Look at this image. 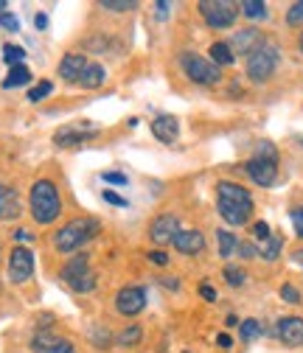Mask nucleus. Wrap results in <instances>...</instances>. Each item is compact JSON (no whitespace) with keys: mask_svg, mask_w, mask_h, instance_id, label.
Returning <instances> with one entry per match:
<instances>
[{"mask_svg":"<svg viewBox=\"0 0 303 353\" xmlns=\"http://www.w3.org/2000/svg\"><path fill=\"white\" fill-rule=\"evenodd\" d=\"M216 208H219V216L231 228H242L250 222V213H253V196L247 188L222 180L216 185Z\"/></svg>","mask_w":303,"mask_h":353,"instance_id":"obj_1","label":"nucleus"},{"mask_svg":"<svg viewBox=\"0 0 303 353\" xmlns=\"http://www.w3.org/2000/svg\"><path fill=\"white\" fill-rule=\"evenodd\" d=\"M31 216H34V222L39 225H51L57 222V216L62 213V202H59V191L51 180H37L31 185Z\"/></svg>","mask_w":303,"mask_h":353,"instance_id":"obj_2","label":"nucleus"},{"mask_svg":"<svg viewBox=\"0 0 303 353\" xmlns=\"http://www.w3.org/2000/svg\"><path fill=\"white\" fill-rule=\"evenodd\" d=\"M244 171H247V176L255 185L270 188L278 180V149L273 143H258L255 154L247 160Z\"/></svg>","mask_w":303,"mask_h":353,"instance_id":"obj_3","label":"nucleus"},{"mask_svg":"<svg viewBox=\"0 0 303 353\" xmlns=\"http://www.w3.org/2000/svg\"><path fill=\"white\" fill-rule=\"evenodd\" d=\"M101 230V225L96 222V219L84 216V219H73V222H68L62 230L54 233V247L59 252H73L79 247H84L90 239H96Z\"/></svg>","mask_w":303,"mask_h":353,"instance_id":"obj_4","label":"nucleus"},{"mask_svg":"<svg viewBox=\"0 0 303 353\" xmlns=\"http://www.w3.org/2000/svg\"><path fill=\"white\" fill-rule=\"evenodd\" d=\"M278 59H281V54H278V48L273 46V42H262L250 57H247V76L253 79V81H267L273 73H275V68H278Z\"/></svg>","mask_w":303,"mask_h":353,"instance_id":"obj_5","label":"nucleus"},{"mask_svg":"<svg viewBox=\"0 0 303 353\" xmlns=\"http://www.w3.org/2000/svg\"><path fill=\"white\" fill-rule=\"evenodd\" d=\"M62 281L79 294L93 292L96 289V272L90 270V258L88 255H73L62 267Z\"/></svg>","mask_w":303,"mask_h":353,"instance_id":"obj_6","label":"nucleus"},{"mask_svg":"<svg viewBox=\"0 0 303 353\" xmlns=\"http://www.w3.org/2000/svg\"><path fill=\"white\" fill-rule=\"evenodd\" d=\"M199 12L211 28H228L239 17V6L231 3V0H202Z\"/></svg>","mask_w":303,"mask_h":353,"instance_id":"obj_7","label":"nucleus"},{"mask_svg":"<svg viewBox=\"0 0 303 353\" xmlns=\"http://www.w3.org/2000/svg\"><path fill=\"white\" fill-rule=\"evenodd\" d=\"M180 62H183V70L188 73V79L197 84H216L222 79V70L199 54H183Z\"/></svg>","mask_w":303,"mask_h":353,"instance_id":"obj_8","label":"nucleus"},{"mask_svg":"<svg viewBox=\"0 0 303 353\" xmlns=\"http://www.w3.org/2000/svg\"><path fill=\"white\" fill-rule=\"evenodd\" d=\"M146 305V292L141 286H124L118 294H115V308L124 314V317H135L144 312Z\"/></svg>","mask_w":303,"mask_h":353,"instance_id":"obj_9","label":"nucleus"},{"mask_svg":"<svg viewBox=\"0 0 303 353\" xmlns=\"http://www.w3.org/2000/svg\"><path fill=\"white\" fill-rule=\"evenodd\" d=\"M177 233H180V219H177L175 213H160L155 222H152V228H149L152 241L160 244V247H163V244H171Z\"/></svg>","mask_w":303,"mask_h":353,"instance_id":"obj_10","label":"nucleus"},{"mask_svg":"<svg viewBox=\"0 0 303 353\" xmlns=\"http://www.w3.org/2000/svg\"><path fill=\"white\" fill-rule=\"evenodd\" d=\"M31 272H34V252L26 247H14L9 255V278L14 283H23L31 278Z\"/></svg>","mask_w":303,"mask_h":353,"instance_id":"obj_11","label":"nucleus"},{"mask_svg":"<svg viewBox=\"0 0 303 353\" xmlns=\"http://www.w3.org/2000/svg\"><path fill=\"white\" fill-rule=\"evenodd\" d=\"M275 334L286 347H300L303 345V320L300 317H281L275 325Z\"/></svg>","mask_w":303,"mask_h":353,"instance_id":"obj_12","label":"nucleus"},{"mask_svg":"<svg viewBox=\"0 0 303 353\" xmlns=\"http://www.w3.org/2000/svg\"><path fill=\"white\" fill-rule=\"evenodd\" d=\"M152 135L160 141V143H175L177 135H180V123L175 115H157L152 121Z\"/></svg>","mask_w":303,"mask_h":353,"instance_id":"obj_13","label":"nucleus"},{"mask_svg":"<svg viewBox=\"0 0 303 353\" xmlns=\"http://www.w3.org/2000/svg\"><path fill=\"white\" fill-rule=\"evenodd\" d=\"M96 135V129H84V126H65V129H59L57 135H54V143L57 146H81L88 138H93Z\"/></svg>","mask_w":303,"mask_h":353,"instance_id":"obj_14","label":"nucleus"},{"mask_svg":"<svg viewBox=\"0 0 303 353\" xmlns=\"http://www.w3.org/2000/svg\"><path fill=\"white\" fill-rule=\"evenodd\" d=\"M171 244H175V250H177V252L197 255V252H202V250H205V236H202L199 230H180Z\"/></svg>","mask_w":303,"mask_h":353,"instance_id":"obj_15","label":"nucleus"},{"mask_svg":"<svg viewBox=\"0 0 303 353\" xmlns=\"http://www.w3.org/2000/svg\"><path fill=\"white\" fill-rule=\"evenodd\" d=\"M262 31H255V28H244V31H236L233 34V51H239V54H244V57H250L258 46H262Z\"/></svg>","mask_w":303,"mask_h":353,"instance_id":"obj_16","label":"nucleus"},{"mask_svg":"<svg viewBox=\"0 0 303 353\" xmlns=\"http://www.w3.org/2000/svg\"><path fill=\"white\" fill-rule=\"evenodd\" d=\"M20 216V196L14 188L0 185V219H17Z\"/></svg>","mask_w":303,"mask_h":353,"instance_id":"obj_17","label":"nucleus"},{"mask_svg":"<svg viewBox=\"0 0 303 353\" xmlns=\"http://www.w3.org/2000/svg\"><path fill=\"white\" fill-rule=\"evenodd\" d=\"M84 68H88V59H84L81 54H68L59 62V76L68 79V81H79V76L84 73Z\"/></svg>","mask_w":303,"mask_h":353,"instance_id":"obj_18","label":"nucleus"},{"mask_svg":"<svg viewBox=\"0 0 303 353\" xmlns=\"http://www.w3.org/2000/svg\"><path fill=\"white\" fill-rule=\"evenodd\" d=\"M79 84L88 87V90H96V87L104 84V68L101 65H88L84 68V73L79 76Z\"/></svg>","mask_w":303,"mask_h":353,"instance_id":"obj_19","label":"nucleus"},{"mask_svg":"<svg viewBox=\"0 0 303 353\" xmlns=\"http://www.w3.org/2000/svg\"><path fill=\"white\" fill-rule=\"evenodd\" d=\"M233 48L228 46V42H213L211 46V62L216 68H222V65H233Z\"/></svg>","mask_w":303,"mask_h":353,"instance_id":"obj_20","label":"nucleus"},{"mask_svg":"<svg viewBox=\"0 0 303 353\" xmlns=\"http://www.w3.org/2000/svg\"><path fill=\"white\" fill-rule=\"evenodd\" d=\"M28 81H31V70H28L26 65H17V68H12L9 76L3 79V87H6V90H12V87H23V84H28Z\"/></svg>","mask_w":303,"mask_h":353,"instance_id":"obj_21","label":"nucleus"},{"mask_svg":"<svg viewBox=\"0 0 303 353\" xmlns=\"http://www.w3.org/2000/svg\"><path fill=\"white\" fill-rule=\"evenodd\" d=\"M239 9H242V14L250 17V20H264V17H267V3H262V0H244Z\"/></svg>","mask_w":303,"mask_h":353,"instance_id":"obj_22","label":"nucleus"},{"mask_svg":"<svg viewBox=\"0 0 303 353\" xmlns=\"http://www.w3.org/2000/svg\"><path fill=\"white\" fill-rule=\"evenodd\" d=\"M216 241H219V255L222 258H231L236 252V247H239V241H236V236L231 230H219L216 233Z\"/></svg>","mask_w":303,"mask_h":353,"instance_id":"obj_23","label":"nucleus"},{"mask_svg":"<svg viewBox=\"0 0 303 353\" xmlns=\"http://www.w3.org/2000/svg\"><path fill=\"white\" fill-rule=\"evenodd\" d=\"M281 236H270L267 241H262V250H258V255H262L264 261H275L278 258V252H281Z\"/></svg>","mask_w":303,"mask_h":353,"instance_id":"obj_24","label":"nucleus"},{"mask_svg":"<svg viewBox=\"0 0 303 353\" xmlns=\"http://www.w3.org/2000/svg\"><path fill=\"white\" fill-rule=\"evenodd\" d=\"M135 342H141V325H126L118 334V345L121 347H129V345H135Z\"/></svg>","mask_w":303,"mask_h":353,"instance_id":"obj_25","label":"nucleus"},{"mask_svg":"<svg viewBox=\"0 0 303 353\" xmlns=\"http://www.w3.org/2000/svg\"><path fill=\"white\" fill-rule=\"evenodd\" d=\"M239 331H242V339L244 342H250V339H255V336H262V323H258V320H244L242 325H239Z\"/></svg>","mask_w":303,"mask_h":353,"instance_id":"obj_26","label":"nucleus"},{"mask_svg":"<svg viewBox=\"0 0 303 353\" xmlns=\"http://www.w3.org/2000/svg\"><path fill=\"white\" fill-rule=\"evenodd\" d=\"M3 59L12 65V68H17V65H23V59H26V51L20 48V46H3Z\"/></svg>","mask_w":303,"mask_h":353,"instance_id":"obj_27","label":"nucleus"},{"mask_svg":"<svg viewBox=\"0 0 303 353\" xmlns=\"http://www.w3.org/2000/svg\"><path fill=\"white\" fill-rule=\"evenodd\" d=\"M54 342H57V336H54V334H48V331H42V334H37V336H34L31 347H34L37 353H42V350H48V347H51Z\"/></svg>","mask_w":303,"mask_h":353,"instance_id":"obj_28","label":"nucleus"},{"mask_svg":"<svg viewBox=\"0 0 303 353\" xmlns=\"http://www.w3.org/2000/svg\"><path fill=\"white\" fill-rule=\"evenodd\" d=\"M51 90H54V84H51V81H39L37 87H31V90H28V101H42Z\"/></svg>","mask_w":303,"mask_h":353,"instance_id":"obj_29","label":"nucleus"},{"mask_svg":"<svg viewBox=\"0 0 303 353\" xmlns=\"http://www.w3.org/2000/svg\"><path fill=\"white\" fill-rule=\"evenodd\" d=\"M101 9L107 12H129V9H135L133 0H101Z\"/></svg>","mask_w":303,"mask_h":353,"instance_id":"obj_30","label":"nucleus"},{"mask_svg":"<svg viewBox=\"0 0 303 353\" xmlns=\"http://www.w3.org/2000/svg\"><path fill=\"white\" fill-rule=\"evenodd\" d=\"M225 281L231 283V286H242L244 281H247V275H244V270H239V267H225Z\"/></svg>","mask_w":303,"mask_h":353,"instance_id":"obj_31","label":"nucleus"},{"mask_svg":"<svg viewBox=\"0 0 303 353\" xmlns=\"http://www.w3.org/2000/svg\"><path fill=\"white\" fill-rule=\"evenodd\" d=\"M286 23H289V26H303V0H300V3H292V6H289Z\"/></svg>","mask_w":303,"mask_h":353,"instance_id":"obj_32","label":"nucleus"},{"mask_svg":"<svg viewBox=\"0 0 303 353\" xmlns=\"http://www.w3.org/2000/svg\"><path fill=\"white\" fill-rule=\"evenodd\" d=\"M101 180L110 183V185H126V183H129V180H126V174H121V171H104V174H101Z\"/></svg>","mask_w":303,"mask_h":353,"instance_id":"obj_33","label":"nucleus"},{"mask_svg":"<svg viewBox=\"0 0 303 353\" xmlns=\"http://www.w3.org/2000/svg\"><path fill=\"white\" fill-rule=\"evenodd\" d=\"M42 353H76V347H73V342H68V339H57L48 350H42Z\"/></svg>","mask_w":303,"mask_h":353,"instance_id":"obj_34","label":"nucleus"},{"mask_svg":"<svg viewBox=\"0 0 303 353\" xmlns=\"http://www.w3.org/2000/svg\"><path fill=\"white\" fill-rule=\"evenodd\" d=\"M0 26H3V28H9V31H20V20H17L14 14H9V12H3V14H0Z\"/></svg>","mask_w":303,"mask_h":353,"instance_id":"obj_35","label":"nucleus"},{"mask_svg":"<svg viewBox=\"0 0 303 353\" xmlns=\"http://www.w3.org/2000/svg\"><path fill=\"white\" fill-rule=\"evenodd\" d=\"M292 225H295L297 239H303V208H295L292 210Z\"/></svg>","mask_w":303,"mask_h":353,"instance_id":"obj_36","label":"nucleus"},{"mask_svg":"<svg viewBox=\"0 0 303 353\" xmlns=\"http://www.w3.org/2000/svg\"><path fill=\"white\" fill-rule=\"evenodd\" d=\"M253 233H255L258 241H267V239H270V225H267V222H255V225H253Z\"/></svg>","mask_w":303,"mask_h":353,"instance_id":"obj_37","label":"nucleus"},{"mask_svg":"<svg viewBox=\"0 0 303 353\" xmlns=\"http://www.w3.org/2000/svg\"><path fill=\"white\" fill-rule=\"evenodd\" d=\"M281 297H284L286 303H297V300H300V294H297L295 286H281Z\"/></svg>","mask_w":303,"mask_h":353,"instance_id":"obj_38","label":"nucleus"},{"mask_svg":"<svg viewBox=\"0 0 303 353\" xmlns=\"http://www.w3.org/2000/svg\"><path fill=\"white\" fill-rule=\"evenodd\" d=\"M149 261L157 263V267H166V263H168V255H166L163 250H155V252H149Z\"/></svg>","mask_w":303,"mask_h":353,"instance_id":"obj_39","label":"nucleus"},{"mask_svg":"<svg viewBox=\"0 0 303 353\" xmlns=\"http://www.w3.org/2000/svg\"><path fill=\"white\" fill-rule=\"evenodd\" d=\"M104 202L118 205V208H126V199H124V196H118V194H113V191H104Z\"/></svg>","mask_w":303,"mask_h":353,"instance_id":"obj_40","label":"nucleus"},{"mask_svg":"<svg viewBox=\"0 0 303 353\" xmlns=\"http://www.w3.org/2000/svg\"><path fill=\"white\" fill-rule=\"evenodd\" d=\"M14 241H20V244H28V241H34V236L28 233V230H14V236H12Z\"/></svg>","mask_w":303,"mask_h":353,"instance_id":"obj_41","label":"nucleus"},{"mask_svg":"<svg viewBox=\"0 0 303 353\" xmlns=\"http://www.w3.org/2000/svg\"><path fill=\"white\" fill-rule=\"evenodd\" d=\"M236 250H239V252H242V255H244V258H255V255H258V250H255V247H253V244H239V247H236Z\"/></svg>","mask_w":303,"mask_h":353,"instance_id":"obj_42","label":"nucleus"},{"mask_svg":"<svg viewBox=\"0 0 303 353\" xmlns=\"http://www.w3.org/2000/svg\"><path fill=\"white\" fill-rule=\"evenodd\" d=\"M216 345H219V347H225V350H228V347L233 345V339H231L228 334H219V336H216Z\"/></svg>","mask_w":303,"mask_h":353,"instance_id":"obj_43","label":"nucleus"},{"mask_svg":"<svg viewBox=\"0 0 303 353\" xmlns=\"http://www.w3.org/2000/svg\"><path fill=\"white\" fill-rule=\"evenodd\" d=\"M199 294H202L205 300H216V292H213L211 286H199Z\"/></svg>","mask_w":303,"mask_h":353,"instance_id":"obj_44","label":"nucleus"},{"mask_svg":"<svg viewBox=\"0 0 303 353\" xmlns=\"http://www.w3.org/2000/svg\"><path fill=\"white\" fill-rule=\"evenodd\" d=\"M34 26H37V28H46V26H48V17H46V14H37V17H34Z\"/></svg>","mask_w":303,"mask_h":353,"instance_id":"obj_45","label":"nucleus"},{"mask_svg":"<svg viewBox=\"0 0 303 353\" xmlns=\"http://www.w3.org/2000/svg\"><path fill=\"white\" fill-rule=\"evenodd\" d=\"M155 9H157V17H166L168 14V3H155Z\"/></svg>","mask_w":303,"mask_h":353,"instance_id":"obj_46","label":"nucleus"},{"mask_svg":"<svg viewBox=\"0 0 303 353\" xmlns=\"http://www.w3.org/2000/svg\"><path fill=\"white\" fill-rule=\"evenodd\" d=\"M163 283H166L168 289H180V283H177V278H163Z\"/></svg>","mask_w":303,"mask_h":353,"instance_id":"obj_47","label":"nucleus"},{"mask_svg":"<svg viewBox=\"0 0 303 353\" xmlns=\"http://www.w3.org/2000/svg\"><path fill=\"white\" fill-rule=\"evenodd\" d=\"M292 261H295V263H297V267L303 270V250H297V252L292 255Z\"/></svg>","mask_w":303,"mask_h":353,"instance_id":"obj_48","label":"nucleus"},{"mask_svg":"<svg viewBox=\"0 0 303 353\" xmlns=\"http://www.w3.org/2000/svg\"><path fill=\"white\" fill-rule=\"evenodd\" d=\"M3 9H6V0H0V14H3Z\"/></svg>","mask_w":303,"mask_h":353,"instance_id":"obj_49","label":"nucleus"},{"mask_svg":"<svg viewBox=\"0 0 303 353\" xmlns=\"http://www.w3.org/2000/svg\"><path fill=\"white\" fill-rule=\"evenodd\" d=\"M300 51H303V34H300Z\"/></svg>","mask_w":303,"mask_h":353,"instance_id":"obj_50","label":"nucleus"}]
</instances>
